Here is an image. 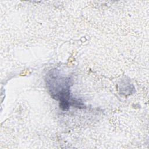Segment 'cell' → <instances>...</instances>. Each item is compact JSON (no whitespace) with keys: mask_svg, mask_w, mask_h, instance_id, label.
<instances>
[{"mask_svg":"<svg viewBox=\"0 0 149 149\" xmlns=\"http://www.w3.org/2000/svg\"><path fill=\"white\" fill-rule=\"evenodd\" d=\"M69 79L61 77L59 75L51 74L47 79V86L51 95L60 101V108L63 110L68 109L70 105L77 108L83 107V104L80 101L72 98L70 95V86Z\"/></svg>","mask_w":149,"mask_h":149,"instance_id":"1","label":"cell"}]
</instances>
